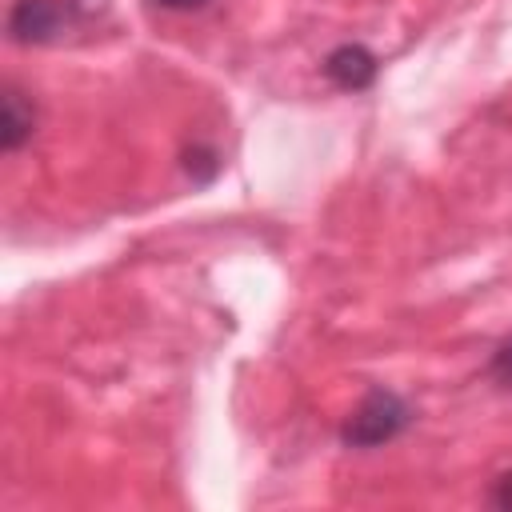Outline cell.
<instances>
[{
    "label": "cell",
    "mask_w": 512,
    "mask_h": 512,
    "mask_svg": "<svg viewBox=\"0 0 512 512\" xmlns=\"http://www.w3.org/2000/svg\"><path fill=\"white\" fill-rule=\"evenodd\" d=\"M408 420H412V408L396 396V392H388V388H372L356 408H352V416L344 420V428H340V440L348 444V448H380V444H388V440H396L404 428H408Z\"/></svg>",
    "instance_id": "6da1fadb"
},
{
    "label": "cell",
    "mask_w": 512,
    "mask_h": 512,
    "mask_svg": "<svg viewBox=\"0 0 512 512\" xmlns=\"http://www.w3.org/2000/svg\"><path fill=\"white\" fill-rule=\"evenodd\" d=\"M64 12L68 8L60 0H16V8L8 16L12 40H20V44H44V40H52L64 28Z\"/></svg>",
    "instance_id": "7a4b0ae2"
},
{
    "label": "cell",
    "mask_w": 512,
    "mask_h": 512,
    "mask_svg": "<svg viewBox=\"0 0 512 512\" xmlns=\"http://www.w3.org/2000/svg\"><path fill=\"white\" fill-rule=\"evenodd\" d=\"M324 72H328V80H332L336 88H344V92H364V88L376 80L380 64H376V56H372L364 44H340V48L328 52Z\"/></svg>",
    "instance_id": "3957f363"
},
{
    "label": "cell",
    "mask_w": 512,
    "mask_h": 512,
    "mask_svg": "<svg viewBox=\"0 0 512 512\" xmlns=\"http://www.w3.org/2000/svg\"><path fill=\"white\" fill-rule=\"evenodd\" d=\"M32 124H36L32 104H28L16 88H8V92H4V120H0V140H4V148L16 152V148L32 136Z\"/></svg>",
    "instance_id": "277c9868"
},
{
    "label": "cell",
    "mask_w": 512,
    "mask_h": 512,
    "mask_svg": "<svg viewBox=\"0 0 512 512\" xmlns=\"http://www.w3.org/2000/svg\"><path fill=\"white\" fill-rule=\"evenodd\" d=\"M492 380L496 384H504V388H512V340H504L500 348H496V356H492Z\"/></svg>",
    "instance_id": "5b68a950"
},
{
    "label": "cell",
    "mask_w": 512,
    "mask_h": 512,
    "mask_svg": "<svg viewBox=\"0 0 512 512\" xmlns=\"http://www.w3.org/2000/svg\"><path fill=\"white\" fill-rule=\"evenodd\" d=\"M492 504L504 508V512H512V468L492 484Z\"/></svg>",
    "instance_id": "8992f818"
},
{
    "label": "cell",
    "mask_w": 512,
    "mask_h": 512,
    "mask_svg": "<svg viewBox=\"0 0 512 512\" xmlns=\"http://www.w3.org/2000/svg\"><path fill=\"white\" fill-rule=\"evenodd\" d=\"M156 8H168V12H200L208 0H152Z\"/></svg>",
    "instance_id": "52a82bcc"
}]
</instances>
